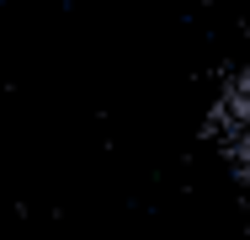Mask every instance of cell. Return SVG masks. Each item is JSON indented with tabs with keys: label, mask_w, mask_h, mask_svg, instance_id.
<instances>
[{
	"label": "cell",
	"mask_w": 250,
	"mask_h": 240,
	"mask_svg": "<svg viewBox=\"0 0 250 240\" xmlns=\"http://www.w3.org/2000/svg\"><path fill=\"white\" fill-rule=\"evenodd\" d=\"M218 134H224V144H229V155H234L240 176L250 182V70L229 86L224 107H218Z\"/></svg>",
	"instance_id": "obj_1"
}]
</instances>
